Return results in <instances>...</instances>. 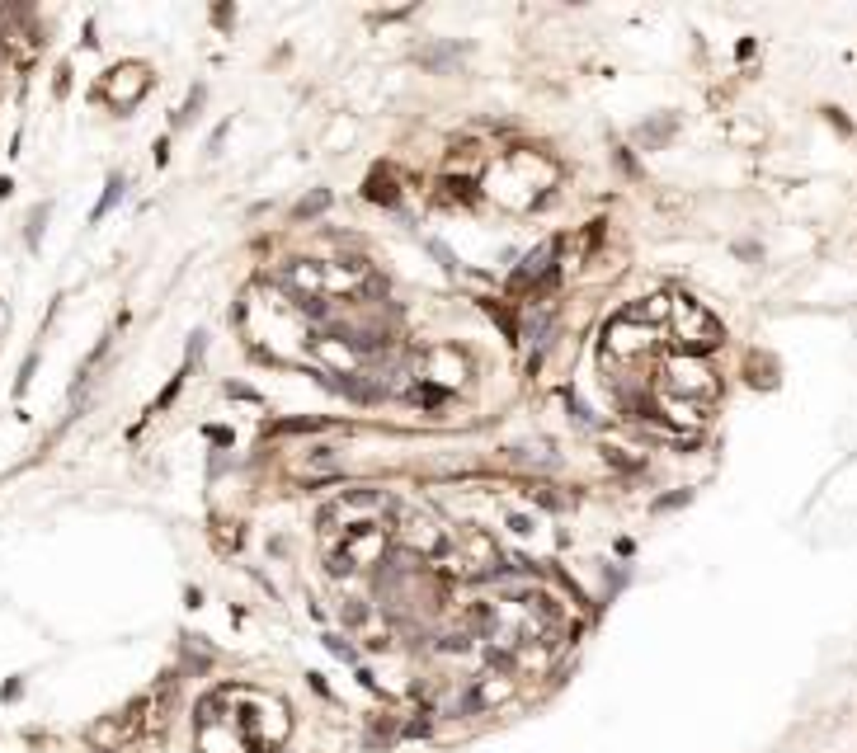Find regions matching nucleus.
<instances>
[{
	"label": "nucleus",
	"instance_id": "1",
	"mask_svg": "<svg viewBox=\"0 0 857 753\" xmlns=\"http://www.w3.org/2000/svg\"><path fill=\"white\" fill-rule=\"evenodd\" d=\"M673 325H678V349H683V353H707V349L721 344V325L702 311L698 301H688V297L673 301Z\"/></svg>",
	"mask_w": 857,
	"mask_h": 753
},
{
	"label": "nucleus",
	"instance_id": "2",
	"mask_svg": "<svg viewBox=\"0 0 857 753\" xmlns=\"http://www.w3.org/2000/svg\"><path fill=\"white\" fill-rule=\"evenodd\" d=\"M556 250H561V245H556V240H547V245H542L537 255H527V260H523V269L514 273V287H523L527 278H532V283H537L542 273H551V260H556Z\"/></svg>",
	"mask_w": 857,
	"mask_h": 753
},
{
	"label": "nucleus",
	"instance_id": "3",
	"mask_svg": "<svg viewBox=\"0 0 857 753\" xmlns=\"http://www.w3.org/2000/svg\"><path fill=\"white\" fill-rule=\"evenodd\" d=\"M325 208H330V194L320 189V194H311V198L297 203V217H316V212H325Z\"/></svg>",
	"mask_w": 857,
	"mask_h": 753
},
{
	"label": "nucleus",
	"instance_id": "4",
	"mask_svg": "<svg viewBox=\"0 0 857 753\" xmlns=\"http://www.w3.org/2000/svg\"><path fill=\"white\" fill-rule=\"evenodd\" d=\"M123 194V179H108V194H104V203H99V208H94V217H104L108 208H113V198Z\"/></svg>",
	"mask_w": 857,
	"mask_h": 753
}]
</instances>
